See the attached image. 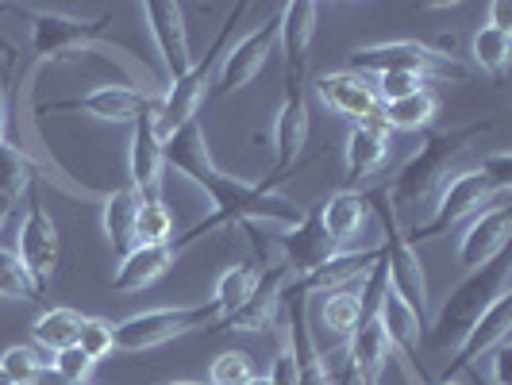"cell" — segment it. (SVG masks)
<instances>
[{
    "label": "cell",
    "instance_id": "6da1fadb",
    "mask_svg": "<svg viewBox=\"0 0 512 385\" xmlns=\"http://www.w3.org/2000/svg\"><path fill=\"white\" fill-rule=\"evenodd\" d=\"M162 154H166V166H170V170H178L181 178H189L197 189H205V197L212 201V216L181 235L178 243H174L178 251L193 247L201 235H208V231H216V228H243V231L270 228V231H278V235H285V231L305 224L308 208L285 201L282 193H266L258 181L251 185V181L231 178V174H224V170L212 162L205 128H201V116L189 120L181 131H174V135L162 143Z\"/></svg>",
    "mask_w": 512,
    "mask_h": 385
},
{
    "label": "cell",
    "instance_id": "7a4b0ae2",
    "mask_svg": "<svg viewBox=\"0 0 512 385\" xmlns=\"http://www.w3.org/2000/svg\"><path fill=\"white\" fill-rule=\"evenodd\" d=\"M509 258H497V262H489L482 270H474L470 278L462 285H455L447 297H443V305H439L436 320L424 328V339H428V347H436V351H455L462 343V335L470 332L478 320H482V312H486L501 293H509Z\"/></svg>",
    "mask_w": 512,
    "mask_h": 385
},
{
    "label": "cell",
    "instance_id": "3957f363",
    "mask_svg": "<svg viewBox=\"0 0 512 385\" xmlns=\"http://www.w3.org/2000/svg\"><path fill=\"white\" fill-rule=\"evenodd\" d=\"M482 135V124H470V128H451V131H432L416 151L397 166V174L389 178V185H382L385 197L397 208L416 205L424 201L436 185L447 181L451 174V162L462 158V151Z\"/></svg>",
    "mask_w": 512,
    "mask_h": 385
},
{
    "label": "cell",
    "instance_id": "277c9868",
    "mask_svg": "<svg viewBox=\"0 0 512 385\" xmlns=\"http://www.w3.org/2000/svg\"><path fill=\"white\" fill-rule=\"evenodd\" d=\"M370 201V212L382 220L385 239H382V266H385V278H389V289L412 308V316L428 328V278H424V262L416 255V247L409 243V235L401 228V216H397V205L385 197V189L378 185L374 193H366Z\"/></svg>",
    "mask_w": 512,
    "mask_h": 385
},
{
    "label": "cell",
    "instance_id": "5b68a950",
    "mask_svg": "<svg viewBox=\"0 0 512 385\" xmlns=\"http://www.w3.org/2000/svg\"><path fill=\"white\" fill-rule=\"evenodd\" d=\"M243 12H247V4H239V8L231 12V20L224 24V31L216 35L212 51H208L201 62H193V70L162 93L158 112H154V131H158V139H162V143H166L174 131L185 128L189 120H197V112H201V104H205V97H208V85H212V77H216V66H220L224 51L231 47V31H235V24H239V16H243Z\"/></svg>",
    "mask_w": 512,
    "mask_h": 385
},
{
    "label": "cell",
    "instance_id": "8992f818",
    "mask_svg": "<svg viewBox=\"0 0 512 385\" xmlns=\"http://www.w3.org/2000/svg\"><path fill=\"white\" fill-rule=\"evenodd\" d=\"M501 193H509L501 181H493L486 174V166H466V170H455L451 178L439 185V197H436V208H432V216L424 220V224H416L409 235V243H424V239H436L443 231H451L455 224L462 220H470V216H478L482 208L493 201V197H501Z\"/></svg>",
    "mask_w": 512,
    "mask_h": 385
},
{
    "label": "cell",
    "instance_id": "52a82bcc",
    "mask_svg": "<svg viewBox=\"0 0 512 385\" xmlns=\"http://www.w3.org/2000/svg\"><path fill=\"white\" fill-rule=\"evenodd\" d=\"M205 328L208 332L220 328V308L212 301L135 312V316L116 324V351H151V347H162V343L181 339L189 332H205Z\"/></svg>",
    "mask_w": 512,
    "mask_h": 385
},
{
    "label": "cell",
    "instance_id": "ba28073f",
    "mask_svg": "<svg viewBox=\"0 0 512 385\" xmlns=\"http://www.w3.org/2000/svg\"><path fill=\"white\" fill-rule=\"evenodd\" d=\"M16 12H24L31 20L35 62H58L70 54H89L108 47L101 39V20H81V16L58 12V8H31V4H20Z\"/></svg>",
    "mask_w": 512,
    "mask_h": 385
},
{
    "label": "cell",
    "instance_id": "9c48e42d",
    "mask_svg": "<svg viewBox=\"0 0 512 385\" xmlns=\"http://www.w3.org/2000/svg\"><path fill=\"white\" fill-rule=\"evenodd\" d=\"M31 205H27L24 220H20V231H16V239H20V247H16V255L24 262L27 278L35 282L39 293H47L54 282V274H58V262H62V235H58V224L51 220V212L43 208V201L31 193L27 197Z\"/></svg>",
    "mask_w": 512,
    "mask_h": 385
},
{
    "label": "cell",
    "instance_id": "30bf717a",
    "mask_svg": "<svg viewBox=\"0 0 512 385\" xmlns=\"http://www.w3.org/2000/svg\"><path fill=\"white\" fill-rule=\"evenodd\" d=\"M451 54H439L428 43L416 39H385V43H370V47H355L347 54L351 74H424L432 77L439 62H447ZM455 62V58H451Z\"/></svg>",
    "mask_w": 512,
    "mask_h": 385
},
{
    "label": "cell",
    "instance_id": "8fae6325",
    "mask_svg": "<svg viewBox=\"0 0 512 385\" xmlns=\"http://www.w3.org/2000/svg\"><path fill=\"white\" fill-rule=\"evenodd\" d=\"M139 16L147 20L154 47L162 54V66L170 85L193 70V47H189V24H185V8L178 0H143L139 4Z\"/></svg>",
    "mask_w": 512,
    "mask_h": 385
},
{
    "label": "cell",
    "instance_id": "7c38bea8",
    "mask_svg": "<svg viewBox=\"0 0 512 385\" xmlns=\"http://www.w3.org/2000/svg\"><path fill=\"white\" fill-rule=\"evenodd\" d=\"M509 332H512V289L509 293H501V297L482 312V320L462 335V343L451 351V359L443 362V370H439L436 382H455V378L466 374L474 362L486 359L493 347H501L505 339H512Z\"/></svg>",
    "mask_w": 512,
    "mask_h": 385
},
{
    "label": "cell",
    "instance_id": "4fadbf2b",
    "mask_svg": "<svg viewBox=\"0 0 512 385\" xmlns=\"http://www.w3.org/2000/svg\"><path fill=\"white\" fill-rule=\"evenodd\" d=\"M274 43H278V20H266L255 31H247L243 39H235L216 66V93L231 97V93L247 89L266 70V58L274 51Z\"/></svg>",
    "mask_w": 512,
    "mask_h": 385
},
{
    "label": "cell",
    "instance_id": "5bb4252c",
    "mask_svg": "<svg viewBox=\"0 0 512 385\" xmlns=\"http://www.w3.org/2000/svg\"><path fill=\"white\" fill-rule=\"evenodd\" d=\"M274 147H278V158H274V170L258 181L266 193H278L293 166L301 162V154L308 147V97L305 89H285V101L274 116Z\"/></svg>",
    "mask_w": 512,
    "mask_h": 385
},
{
    "label": "cell",
    "instance_id": "9a60e30c",
    "mask_svg": "<svg viewBox=\"0 0 512 385\" xmlns=\"http://www.w3.org/2000/svg\"><path fill=\"white\" fill-rule=\"evenodd\" d=\"M158 101H162V93H147L135 85H97L74 101H58L51 108L54 112H85V116H97L104 124H135L139 116L154 112Z\"/></svg>",
    "mask_w": 512,
    "mask_h": 385
},
{
    "label": "cell",
    "instance_id": "2e32d148",
    "mask_svg": "<svg viewBox=\"0 0 512 385\" xmlns=\"http://www.w3.org/2000/svg\"><path fill=\"white\" fill-rule=\"evenodd\" d=\"M509 235H512V208L509 201H493L486 205L474 220L466 235L459 239V266L462 270H482L489 262L505 258L509 251Z\"/></svg>",
    "mask_w": 512,
    "mask_h": 385
},
{
    "label": "cell",
    "instance_id": "e0dca14e",
    "mask_svg": "<svg viewBox=\"0 0 512 385\" xmlns=\"http://www.w3.org/2000/svg\"><path fill=\"white\" fill-rule=\"evenodd\" d=\"M316 20L320 4L312 0H289L278 16V43L285 51V89H305L308 58H312V39H316Z\"/></svg>",
    "mask_w": 512,
    "mask_h": 385
},
{
    "label": "cell",
    "instance_id": "ac0fdd59",
    "mask_svg": "<svg viewBox=\"0 0 512 385\" xmlns=\"http://www.w3.org/2000/svg\"><path fill=\"white\" fill-rule=\"evenodd\" d=\"M289 266L278 262V266H270V270H262L255 278V289H251V297L243 301V308H235L228 320L216 328V332H266V328H274L278 324V316H282V297L285 289H289Z\"/></svg>",
    "mask_w": 512,
    "mask_h": 385
},
{
    "label": "cell",
    "instance_id": "d6986e66",
    "mask_svg": "<svg viewBox=\"0 0 512 385\" xmlns=\"http://www.w3.org/2000/svg\"><path fill=\"white\" fill-rule=\"evenodd\" d=\"M316 101L324 104L328 112L351 120V124H362L366 116H374L382 104H378V93L374 85L362 74H351V70H332V74L316 77Z\"/></svg>",
    "mask_w": 512,
    "mask_h": 385
},
{
    "label": "cell",
    "instance_id": "ffe728a7",
    "mask_svg": "<svg viewBox=\"0 0 512 385\" xmlns=\"http://www.w3.org/2000/svg\"><path fill=\"white\" fill-rule=\"evenodd\" d=\"M158 112V108H154ZM154 112L139 116L131 124V147H128V185L139 197H162V174H166V154L162 139L154 131Z\"/></svg>",
    "mask_w": 512,
    "mask_h": 385
},
{
    "label": "cell",
    "instance_id": "44dd1931",
    "mask_svg": "<svg viewBox=\"0 0 512 385\" xmlns=\"http://www.w3.org/2000/svg\"><path fill=\"white\" fill-rule=\"evenodd\" d=\"M389 139H393V131L385 124L382 108L374 116H366L362 124H351L347 143H343L347 178H370V174H378L385 162H389V151H393Z\"/></svg>",
    "mask_w": 512,
    "mask_h": 385
},
{
    "label": "cell",
    "instance_id": "7402d4cb",
    "mask_svg": "<svg viewBox=\"0 0 512 385\" xmlns=\"http://www.w3.org/2000/svg\"><path fill=\"white\" fill-rule=\"evenodd\" d=\"M378 324L389 335V347H393V359L405 366V374H416L420 366V347H424V324L412 316V308L393 293L385 289L382 305H378Z\"/></svg>",
    "mask_w": 512,
    "mask_h": 385
},
{
    "label": "cell",
    "instance_id": "603a6c76",
    "mask_svg": "<svg viewBox=\"0 0 512 385\" xmlns=\"http://www.w3.org/2000/svg\"><path fill=\"white\" fill-rule=\"evenodd\" d=\"M178 255L181 251L174 247V239L162 243V247H131L128 255L120 258L116 274H112V289L116 293H143V289H151L154 282H162L174 270Z\"/></svg>",
    "mask_w": 512,
    "mask_h": 385
},
{
    "label": "cell",
    "instance_id": "cb8c5ba5",
    "mask_svg": "<svg viewBox=\"0 0 512 385\" xmlns=\"http://www.w3.org/2000/svg\"><path fill=\"white\" fill-rule=\"evenodd\" d=\"M328 255H335L332 239H328V231L320 224V212L308 208L305 224L282 235V262L289 266V278L301 282V278L312 274Z\"/></svg>",
    "mask_w": 512,
    "mask_h": 385
},
{
    "label": "cell",
    "instance_id": "d4e9b609",
    "mask_svg": "<svg viewBox=\"0 0 512 385\" xmlns=\"http://www.w3.org/2000/svg\"><path fill=\"white\" fill-rule=\"evenodd\" d=\"M316 212H320V224L328 231L332 247L343 251V247L355 243L362 235V228H366V220H370V201H366V193H359V189H339V193H332Z\"/></svg>",
    "mask_w": 512,
    "mask_h": 385
},
{
    "label": "cell",
    "instance_id": "484cf974",
    "mask_svg": "<svg viewBox=\"0 0 512 385\" xmlns=\"http://www.w3.org/2000/svg\"><path fill=\"white\" fill-rule=\"evenodd\" d=\"M389 362H393V347H389V335L378 324V316L359 324V332L351 335V343H347V370L362 385H378Z\"/></svg>",
    "mask_w": 512,
    "mask_h": 385
},
{
    "label": "cell",
    "instance_id": "4316f807",
    "mask_svg": "<svg viewBox=\"0 0 512 385\" xmlns=\"http://www.w3.org/2000/svg\"><path fill=\"white\" fill-rule=\"evenodd\" d=\"M382 262V243L378 247H370V251H335L328 255L312 274L301 278V289H305L308 297L312 293H335V289H343L347 282H355L359 274H366L370 266H378Z\"/></svg>",
    "mask_w": 512,
    "mask_h": 385
},
{
    "label": "cell",
    "instance_id": "83f0119b",
    "mask_svg": "<svg viewBox=\"0 0 512 385\" xmlns=\"http://www.w3.org/2000/svg\"><path fill=\"white\" fill-rule=\"evenodd\" d=\"M139 205H143V197L131 185L108 193L101 201V228L108 235V243H112V251L120 258L135 247V216H139Z\"/></svg>",
    "mask_w": 512,
    "mask_h": 385
},
{
    "label": "cell",
    "instance_id": "f1b7e54d",
    "mask_svg": "<svg viewBox=\"0 0 512 385\" xmlns=\"http://www.w3.org/2000/svg\"><path fill=\"white\" fill-rule=\"evenodd\" d=\"M35 178H43V166H39L24 147H16V143L4 139V143H0V201L16 205V201L31 197Z\"/></svg>",
    "mask_w": 512,
    "mask_h": 385
},
{
    "label": "cell",
    "instance_id": "f546056e",
    "mask_svg": "<svg viewBox=\"0 0 512 385\" xmlns=\"http://www.w3.org/2000/svg\"><path fill=\"white\" fill-rule=\"evenodd\" d=\"M81 324H85V316L74 312V308H47L43 316H35V324H31V339L54 355V351H66V347H74L77 339H81Z\"/></svg>",
    "mask_w": 512,
    "mask_h": 385
},
{
    "label": "cell",
    "instance_id": "4dcf8cb0",
    "mask_svg": "<svg viewBox=\"0 0 512 385\" xmlns=\"http://www.w3.org/2000/svg\"><path fill=\"white\" fill-rule=\"evenodd\" d=\"M382 116L389 131H420L432 128L439 116V93L436 89H420L412 97H401V101L382 104Z\"/></svg>",
    "mask_w": 512,
    "mask_h": 385
},
{
    "label": "cell",
    "instance_id": "1f68e13d",
    "mask_svg": "<svg viewBox=\"0 0 512 385\" xmlns=\"http://www.w3.org/2000/svg\"><path fill=\"white\" fill-rule=\"evenodd\" d=\"M470 54H474V66L489 77H505L512 62V35L505 31H493V27H478L474 39H470Z\"/></svg>",
    "mask_w": 512,
    "mask_h": 385
},
{
    "label": "cell",
    "instance_id": "d6a6232c",
    "mask_svg": "<svg viewBox=\"0 0 512 385\" xmlns=\"http://www.w3.org/2000/svg\"><path fill=\"white\" fill-rule=\"evenodd\" d=\"M255 270L247 266V262H235V266H228L220 278H216V285H212V305L220 308V324L228 320L235 308H243V301L251 297V289H255Z\"/></svg>",
    "mask_w": 512,
    "mask_h": 385
},
{
    "label": "cell",
    "instance_id": "836d02e7",
    "mask_svg": "<svg viewBox=\"0 0 512 385\" xmlns=\"http://www.w3.org/2000/svg\"><path fill=\"white\" fill-rule=\"evenodd\" d=\"M174 235V212L162 197H143L135 216V247H162Z\"/></svg>",
    "mask_w": 512,
    "mask_h": 385
},
{
    "label": "cell",
    "instance_id": "e575fe53",
    "mask_svg": "<svg viewBox=\"0 0 512 385\" xmlns=\"http://www.w3.org/2000/svg\"><path fill=\"white\" fill-rule=\"evenodd\" d=\"M362 312H359V293L351 289H335V293H324V328L339 339H351L359 332Z\"/></svg>",
    "mask_w": 512,
    "mask_h": 385
},
{
    "label": "cell",
    "instance_id": "d590c367",
    "mask_svg": "<svg viewBox=\"0 0 512 385\" xmlns=\"http://www.w3.org/2000/svg\"><path fill=\"white\" fill-rule=\"evenodd\" d=\"M39 297H43V293L27 278L20 255L0 243V301H39Z\"/></svg>",
    "mask_w": 512,
    "mask_h": 385
},
{
    "label": "cell",
    "instance_id": "8d00e7d4",
    "mask_svg": "<svg viewBox=\"0 0 512 385\" xmlns=\"http://www.w3.org/2000/svg\"><path fill=\"white\" fill-rule=\"evenodd\" d=\"M0 374L12 385H39L47 378V362L39 359L31 347H8L0 355Z\"/></svg>",
    "mask_w": 512,
    "mask_h": 385
},
{
    "label": "cell",
    "instance_id": "74e56055",
    "mask_svg": "<svg viewBox=\"0 0 512 385\" xmlns=\"http://www.w3.org/2000/svg\"><path fill=\"white\" fill-rule=\"evenodd\" d=\"M258 382L255 359L247 351H224L208 366V385H251Z\"/></svg>",
    "mask_w": 512,
    "mask_h": 385
},
{
    "label": "cell",
    "instance_id": "f35d334b",
    "mask_svg": "<svg viewBox=\"0 0 512 385\" xmlns=\"http://www.w3.org/2000/svg\"><path fill=\"white\" fill-rule=\"evenodd\" d=\"M47 370H51L58 382L66 385H89L93 382V370H97V362L89 359L81 347H66V351H54L51 362H47Z\"/></svg>",
    "mask_w": 512,
    "mask_h": 385
},
{
    "label": "cell",
    "instance_id": "ab89813d",
    "mask_svg": "<svg viewBox=\"0 0 512 385\" xmlns=\"http://www.w3.org/2000/svg\"><path fill=\"white\" fill-rule=\"evenodd\" d=\"M77 347H81L93 362L108 359V355L116 351V324H112V320H104V316H85Z\"/></svg>",
    "mask_w": 512,
    "mask_h": 385
},
{
    "label": "cell",
    "instance_id": "60d3db41",
    "mask_svg": "<svg viewBox=\"0 0 512 385\" xmlns=\"http://www.w3.org/2000/svg\"><path fill=\"white\" fill-rule=\"evenodd\" d=\"M432 85H436V77H424V74H382L378 85H374V93H378V104H389V101H401V97H412L420 89H432Z\"/></svg>",
    "mask_w": 512,
    "mask_h": 385
},
{
    "label": "cell",
    "instance_id": "b9f144b4",
    "mask_svg": "<svg viewBox=\"0 0 512 385\" xmlns=\"http://www.w3.org/2000/svg\"><path fill=\"white\" fill-rule=\"evenodd\" d=\"M489 366H493V385H512V339H505L501 347H493L489 351Z\"/></svg>",
    "mask_w": 512,
    "mask_h": 385
},
{
    "label": "cell",
    "instance_id": "7bdbcfd3",
    "mask_svg": "<svg viewBox=\"0 0 512 385\" xmlns=\"http://www.w3.org/2000/svg\"><path fill=\"white\" fill-rule=\"evenodd\" d=\"M486 27L512 35V4L509 0H493V4H489V24Z\"/></svg>",
    "mask_w": 512,
    "mask_h": 385
},
{
    "label": "cell",
    "instance_id": "ee69618b",
    "mask_svg": "<svg viewBox=\"0 0 512 385\" xmlns=\"http://www.w3.org/2000/svg\"><path fill=\"white\" fill-rule=\"evenodd\" d=\"M8 216H12V205H8V201H0V228L8 224Z\"/></svg>",
    "mask_w": 512,
    "mask_h": 385
},
{
    "label": "cell",
    "instance_id": "f6af8a7d",
    "mask_svg": "<svg viewBox=\"0 0 512 385\" xmlns=\"http://www.w3.org/2000/svg\"><path fill=\"white\" fill-rule=\"evenodd\" d=\"M0 51H4V54H16V47H12L8 39H0Z\"/></svg>",
    "mask_w": 512,
    "mask_h": 385
},
{
    "label": "cell",
    "instance_id": "bcb514c9",
    "mask_svg": "<svg viewBox=\"0 0 512 385\" xmlns=\"http://www.w3.org/2000/svg\"><path fill=\"white\" fill-rule=\"evenodd\" d=\"M4 131H8V120H4V116H0V143H4Z\"/></svg>",
    "mask_w": 512,
    "mask_h": 385
},
{
    "label": "cell",
    "instance_id": "7dc6e473",
    "mask_svg": "<svg viewBox=\"0 0 512 385\" xmlns=\"http://www.w3.org/2000/svg\"><path fill=\"white\" fill-rule=\"evenodd\" d=\"M428 385H466L462 378H455V382H428Z\"/></svg>",
    "mask_w": 512,
    "mask_h": 385
},
{
    "label": "cell",
    "instance_id": "c3c4849f",
    "mask_svg": "<svg viewBox=\"0 0 512 385\" xmlns=\"http://www.w3.org/2000/svg\"><path fill=\"white\" fill-rule=\"evenodd\" d=\"M170 385H201V382H170Z\"/></svg>",
    "mask_w": 512,
    "mask_h": 385
},
{
    "label": "cell",
    "instance_id": "681fc988",
    "mask_svg": "<svg viewBox=\"0 0 512 385\" xmlns=\"http://www.w3.org/2000/svg\"><path fill=\"white\" fill-rule=\"evenodd\" d=\"M0 385H12V382H8V378H4V374H0Z\"/></svg>",
    "mask_w": 512,
    "mask_h": 385
},
{
    "label": "cell",
    "instance_id": "f907efd6",
    "mask_svg": "<svg viewBox=\"0 0 512 385\" xmlns=\"http://www.w3.org/2000/svg\"><path fill=\"white\" fill-rule=\"evenodd\" d=\"M0 108H4V97H0ZM0 116H4V112H0Z\"/></svg>",
    "mask_w": 512,
    "mask_h": 385
}]
</instances>
